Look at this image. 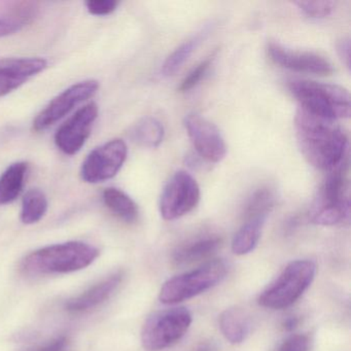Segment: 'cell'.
<instances>
[{"label":"cell","mask_w":351,"mask_h":351,"mask_svg":"<svg viewBox=\"0 0 351 351\" xmlns=\"http://www.w3.org/2000/svg\"><path fill=\"white\" fill-rule=\"evenodd\" d=\"M267 217L246 219L232 240V250L237 256L250 254L258 245Z\"/></svg>","instance_id":"20"},{"label":"cell","mask_w":351,"mask_h":351,"mask_svg":"<svg viewBox=\"0 0 351 351\" xmlns=\"http://www.w3.org/2000/svg\"><path fill=\"white\" fill-rule=\"evenodd\" d=\"M299 322V318H298L297 316H291V317L287 318V319L283 322V328L289 330V332H291V330L297 328Z\"/></svg>","instance_id":"32"},{"label":"cell","mask_w":351,"mask_h":351,"mask_svg":"<svg viewBox=\"0 0 351 351\" xmlns=\"http://www.w3.org/2000/svg\"><path fill=\"white\" fill-rule=\"evenodd\" d=\"M192 313L184 307L160 310L147 317L141 330V343L147 351H162L176 344L192 324Z\"/></svg>","instance_id":"7"},{"label":"cell","mask_w":351,"mask_h":351,"mask_svg":"<svg viewBox=\"0 0 351 351\" xmlns=\"http://www.w3.org/2000/svg\"><path fill=\"white\" fill-rule=\"evenodd\" d=\"M47 66L48 61L40 57L0 59V97L15 91Z\"/></svg>","instance_id":"14"},{"label":"cell","mask_w":351,"mask_h":351,"mask_svg":"<svg viewBox=\"0 0 351 351\" xmlns=\"http://www.w3.org/2000/svg\"><path fill=\"white\" fill-rule=\"evenodd\" d=\"M227 273L225 261H209L194 270L168 279L160 291V301L163 304H176L192 299L219 285Z\"/></svg>","instance_id":"6"},{"label":"cell","mask_w":351,"mask_h":351,"mask_svg":"<svg viewBox=\"0 0 351 351\" xmlns=\"http://www.w3.org/2000/svg\"><path fill=\"white\" fill-rule=\"evenodd\" d=\"M67 340L65 337H59L47 344L42 346L36 347V348L30 349L27 351H63L66 346Z\"/></svg>","instance_id":"31"},{"label":"cell","mask_w":351,"mask_h":351,"mask_svg":"<svg viewBox=\"0 0 351 351\" xmlns=\"http://www.w3.org/2000/svg\"><path fill=\"white\" fill-rule=\"evenodd\" d=\"M124 274L121 271L110 275L104 280L94 285L93 287L84 291L81 295L67 301L65 308L73 313H82L89 311L101 305L110 299L122 282Z\"/></svg>","instance_id":"15"},{"label":"cell","mask_w":351,"mask_h":351,"mask_svg":"<svg viewBox=\"0 0 351 351\" xmlns=\"http://www.w3.org/2000/svg\"><path fill=\"white\" fill-rule=\"evenodd\" d=\"M186 132L200 157L219 163L227 155V145L215 125L200 114H190L184 119Z\"/></svg>","instance_id":"12"},{"label":"cell","mask_w":351,"mask_h":351,"mask_svg":"<svg viewBox=\"0 0 351 351\" xmlns=\"http://www.w3.org/2000/svg\"><path fill=\"white\" fill-rule=\"evenodd\" d=\"M219 328L223 337L232 344L244 342L250 332V317L241 308L232 307L221 312Z\"/></svg>","instance_id":"18"},{"label":"cell","mask_w":351,"mask_h":351,"mask_svg":"<svg viewBox=\"0 0 351 351\" xmlns=\"http://www.w3.org/2000/svg\"><path fill=\"white\" fill-rule=\"evenodd\" d=\"M28 164L26 162H16L10 165L0 176V205L14 202L23 190Z\"/></svg>","instance_id":"19"},{"label":"cell","mask_w":351,"mask_h":351,"mask_svg":"<svg viewBox=\"0 0 351 351\" xmlns=\"http://www.w3.org/2000/svg\"><path fill=\"white\" fill-rule=\"evenodd\" d=\"M210 350V347H209V345L206 344H202L200 345V346L197 348L196 351H209Z\"/></svg>","instance_id":"33"},{"label":"cell","mask_w":351,"mask_h":351,"mask_svg":"<svg viewBox=\"0 0 351 351\" xmlns=\"http://www.w3.org/2000/svg\"><path fill=\"white\" fill-rule=\"evenodd\" d=\"M295 5L303 12L304 15L310 18H326L334 12L335 3L330 0H316V1H297Z\"/></svg>","instance_id":"26"},{"label":"cell","mask_w":351,"mask_h":351,"mask_svg":"<svg viewBox=\"0 0 351 351\" xmlns=\"http://www.w3.org/2000/svg\"><path fill=\"white\" fill-rule=\"evenodd\" d=\"M213 60H215V56L208 57L205 59L204 61L197 65L196 69H193L188 77L182 82L180 86V91L182 93L191 91L194 89L203 79H204L206 73H208L209 69H210L211 64H213Z\"/></svg>","instance_id":"27"},{"label":"cell","mask_w":351,"mask_h":351,"mask_svg":"<svg viewBox=\"0 0 351 351\" xmlns=\"http://www.w3.org/2000/svg\"><path fill=\"white\" fill-rule=\"evenodd\" d=\"M99 108L90 102L80 108L55 134L57 147L65 155L73 156L81 151L91 134L92 127L97 120Z\"/></svg>","instance_id":"11"},{"label":"cell","mask_w":351,"mask_h":351,"mask_svg":"<svg viewBox=\"0 0 351 351\" xmlns=\"http://www.w3.org/2000/svg\"><path fill=\"white\" fill-rule=\"evenodd\" d=\"M210 32V26L203 28L201 32H199L196 36H192L189 38L188 40L180 45L164 62L163 66H162V73L166 77H170L173 75L174 73H178L182 65L186 62L192 56L193 53L198 49V47L202 44L203 40L206 38Z\"/></svg>","instance_id":"22"},{"label":"cell","mask_w":351,"mask_h":351,"mask_svg":"<svg viewBox=\"0 0 351 351\" xmlns=\"http://www.w3.org/2000/svg\"><path fill=\"white\" fill-rule=\"evenodd\" d=\"M295 128L302 155L316 169L330 172L348 162V138L336 121L298 108Z\"/></svg>","instance_id":"1"},{"label":"cell","mask_w":351,"mask_h":351,"mask_svg":"<svg viewBox=\"0 0 351 351\" xmlns=\"http://www.w3.org/2000/svg\"><path fill=\"white\" fill-rule=\"evenodd\" d=\"M276 202L274 191L270 186L256 189L246 201L244 207V219L256 217H267Z\"/></svg>","instance_id":"25"},{"label":"cell","mask_w":351,"mask_h":351,"mask_svg":"<svg viewBox=\"0 0 351 351\" xmlns=\"http://www.w3.org/2000/svg\"><path fill=\"white\" fill-rule=\"evenodd\" d=\"M128 155L122 139H112L91 152L83 162L81 178L88 184H99L112 180L124 165Z\"/></svg>","instance_id":"9"},{"label":"cell","mask_w":351,"mask_h":351,"mask_svg":"<svg viewBox=\"0 0 351 351\" xmlns=\"http://www.w3.org/2000/svg\"><path fill=\"white\" fill-rule=\"evenodd\" d=\"M316 274L315 263L297 260L289 263L279 276L258 298L262 307L281 310L295 304L313 282Z\"/></svg>","instance_id":"5"},{"label":"cell","mask_w":351,"mask_h":351,"mask_svg":"<svg viewBox=\"0 0 351 351\" xmlns=\"http://www.w3.org/2000/svg\"><path fill=\"white\" fill-rule=\"evenodd\" d=\"M310 340L307 335H291L283 341L277 351H309Z\"/></svg>","instance_id":"29"},{"label":"cell","mask_w":351,"mask_h":351,"mask_svg":"<svg viewBox=\"0 0 351 351\" xmlns=\"http://www.w3.org/2000/svg\"><path fill=\"white\" fill-rule=\"evenodd\" d=\"M289 89L299 108L308 114L336 122L350 117V95L340 86L295 80L289 82Z\"/></svg>","instance_id":"3"},{"label":"cell","mask_w":351,"mask_h":351,"mask_svg":"<svg viewBox=\"0 0 351 351\" xmlns=\"http://www.w3.org/2000/svg\"><path fill=\"white\" fill-rule=\"evenodd\" d=\"M221 238L217 235H204L189 240L174 250L172 261L178 266L193 264L208 258L221 247Z\"/></svg>","instance_id":"16"},{"label":"cell","mask_w":351,"mask_h":351,"mask_svg":"<svg viewBox=\"0 0 351 351\" xmlns=\"http://www.w3.org/2000/svg\"><path fill=\"white\" fill-rule=\"evenodd\" d=\"M98 88L99 83L95 80L80 82L67 88L51 100L48 106L38 114L34 121V130L42 132L50 128L82 102L93 97Z\"/></svg>","instance_id":"10"},{"label":"cell","mask_w":351,"mask_h":351,"mask_svg":"<svg viewBox=\"0 0 351 351\" xmlns=\"http://www.w3.org/2000/svg\"><path fill=\"white\" fill-rule=\"evenodd\" d=\"M48 199L44 192L32 189L24 195L22 200L21 221L25 225L40 221L48 211Z\"/></svg>","instance_id":"24"},{"label":"cell","mask_w":351,"mask_h":351,"mask_svg":"<svg viewBox=\"0 0 351 351\" xmlns=\"http://www.w3.org/2000/svg\"><path fill=\"white\" fill-rule=\"evenodd\" d=\"M200 188L196 180L184 170L176 172L162 192L159 208L166 221L188 215L200 201Z\"/></svg>","instance_id":"8"},{"label":"cell","mask_w":351,"mask_h":351,"mask_svg":"<svg viewBox=\"0 0 351 351\" xmlns=\"http://www.w3.org/2000/svg\"><path fill=\"white\" fill-rule=\"evenodd\" d=\"M99 250L85 242L69 241L40 248L26 256L23 269L29 274H62L90 266Z\"/></svg>","instance_id":"2"},{"label":"cell","mask_w":351,"mask_h":351,"mask_svg":"<svg viewBox=\"0 0 351 351\" xmlns=\"http://www.w3.org/2000/svg\"><path fill=\"white\" fill-rule=\"evenodd\" d=\"M267 52L275 64L289 71L318 75H330L334 71L330 61L316 53L291 50L273 42L269 43Z\"/></svg>","instance_id":"13"},{"label":"cell","mask_w":351,"mask_h":351,"mask_svg":"<svg viewBox=\"0 0 351 351\" xmlns=\"http://www.w3.org/2000/svg\"><path fill=\"white\" fill-rule=\"evenodd\" d=\"M337 53L342 62L350 69V40L345 38L337 43Z\"/></svg>","instance_id":"30"},{"label":"cell","mask_w":351,"mask_h":351,"mask_svg":"<svg viewBox=\"0 0 351 351\" xmlns=\"http://www.w3.org/2000/svg\"><path fill=\"white\" fill-rule=\"evenodd\" d=\"M38 7L34 3H18L0 11V38L21 32L38 17Z\"/></svg>","instance_id":"17"},{"label":"cell","mask_w":351,"mask_h":351,"mask_svg":"<svg viewBox=\"0 0 351 351\" xmlns=\"http://www.w3.org/2000/svg\"><path fill=\"white\" fill-rule=\"evenodd\" d=\"M106 206L116 217L126 223H134L138 219V206L132 198L120 189L108 188L102 194Z\"/></svg>","instance_id":"21"},{"label":"cell","mask_w":351,"mask_h":351,"mask_svg":"<svg viewBox=\"0 0 351 351\" xmlns=\"http://www.w3.org/2000/svg\"><path fill=\"white\" fill-rule=\"evenodd\" d=\"M116 0H89L86 1L88 12L94 16H108L114 13L118 8Z\"/></svg>","instance_id":"28"},{"label":"cell","mask_w":351,"mask_h":351,"mask_svg":"<svg viewBox=\"0 0 351 351\" xmlns=\"http://www.w3.org/2000/svg\"><path fill=\"white\" fill-rule=\"evenodd\" d=\"M348 162L328 172L309 210V219L314 225H342L350 219V199L347 180Z\"/></svg>","instance_id":"4"},{"label":"cell","mask_w":351,"mask_h":351,"mask_svg":"<svg viewBox=\"0 0 351 351\" xmlns=\"http://www.w3.org/2000/svg\"><path fill=\"white\" fill-rule=\"evenodd\" d=\"M164 131L163 125L157 119L145 118L139 121L131 131V138L137 145L141 147L155 149L159 147L163 141Z\"/></svg>","instance_id":"23"}]
</instances>
